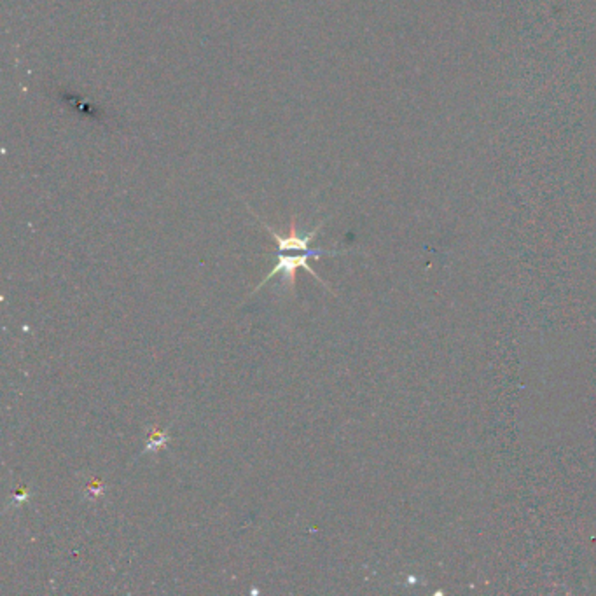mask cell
<instances>
[{"label":"cell","mask_w":596,"mask_h":596,"mask_svg":"<svg viewBox=\"0 0 596 596\" xmlns=\"http://www.w3.org/2000/svg\"><path fill=\"white\" fill-rule=\"evenodd\" d=\"M338 254H343V252H338V250H322V249H319V250H308V252L303 254V256H282V254H280V256L277 257V264H275L273 270L270 271V275H266V277H264V280L261 282L259 285H257L256 291H254V292L261 291V289H263V285L266 284V282H270L271 278L277 277L278 273H284V277L289 280V285H291V287H294V284H296V270H298V268H305V270L308 271V273L312 275V277H315L317 280L320 282V284L326 285V289H329V285H327L326 282H324L322 278H320L319 275L315 273V270H313V268L310 266L308 259H310V257L338 256Z\"/></svg>","instance_id":"6da1fadb"},{"label":"cell","mask_w":596,"mask_h":596,"mask_svg":"<svg viewBox=\"0 0 596 596\" xmlns=\"http://www.w3.org/2000/svg\"><path fill=\"white\" fill-rule=\"evenodd\" d=\"M259 221H261V224L264 226V229H268V231L271 233V236H273L275 242H277V249L280 250V252H285V250H305V252H308L310 243L315 240L317 233H319V229L322 228V224H319L315 229H313V231H310L308 235L299 236L298 231H296L294 221H292L291 222V231H289V235L282 236V235H278V233L275 231L271 226H268L266 222H263V219H259Z\"/></svg>","instance_id":"7a4b0ae2"},{"label":"cell","mask_w":596,"mask_h":596,"mask_svg":"<svg viewBox=\"0 0 596 596\" xmlns=\"http://www.w3.org/2000/svg\"><path fill=\"white\" fill-rule=\"evenodd\" d=\"M168 441H170V437L167 436V434L163 432V430L160 429H151L149 437H147V444H146V450L142 451V453H156L160 448L168 446Z\"/></svg>","instance_id":"3957f363"},{"label":"cell","mask_w":596,"mask_h":596,"mask_svg":"<svg viewBox=\"0 0 596 596\" xmlns=\"http://www.w3.org/2000/svg\"><path fill=\"white\" fill-rule=\"evenodd\" d=\"M28 499H30V492H27V490H20V492L13 497V504H11V506L16 507L20 506V504L28 502Z\"/></svg>","instance_id":"277c9868"}]
</instances>
